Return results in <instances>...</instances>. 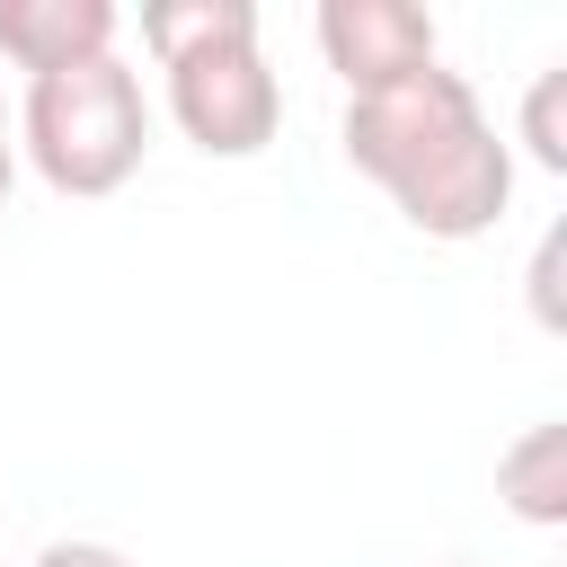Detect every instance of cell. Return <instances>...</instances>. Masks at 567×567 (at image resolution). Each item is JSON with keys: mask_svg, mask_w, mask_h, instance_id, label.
I'll return each instance as SVG.
<instances>
[{"mask_svg": "<svg viewBox=\"0 0 567 567\" xmlns=\"http://www.w3.org/2000/svg\"><path fill=\"white\" fill-rule=\"evenodd\" d=\"M346 159L425 239H478L514 204V151L487 124L478 89L461 71H443V62L346 97Z\"/></svg>", "mask_w": 567, "mask_h": 567, "instance_id": "6da1fadb", "label": "cell"}, {"mask_svg": "<svg viewBox=\"0 0 567 567\" xmlns=\"http://www.w3.org/2000/svg\"><path fill=\"white\" fill-rule=\"evenodd\" d=\"M496 496L523 514V523H567V425H532L523 443H505L496 461Z\"/></svg>", "mask_w": 567, "mask_h": 567, "instance_id": "8992f818", "label": "cell"}, {"mask_svg": "<svg viewBox=\"0 0 567 567\" xmlns=\"http://www.w3.org/2000/svg\"><path fill=\"white\" fill-rule=\"evenodd\" d=\"M9 177H18V142H9V106H0V204H9Z\"/></svg>", "mask_w": 567, "mask_h": 567, "instance_id": "8fae6325", "label": "cell"}, {"mask_svg": "<svg viewBox=\"0 0 567 567\" xmlns=\"http://www.w3.org/2000/svg\"><path fill=\"white\" fill-rule=\"evenodd\" d=\"M310 35H319L328 71L346 80V97L390 89L434 62V9H416V0H319Z\"/></svg>", "mask_w": 567, "mask_h": 567, "instance_id": "277c9868", "label": "cell"}, {"mask_svg": "<svg viewBox=\"0 0 567 567\" xmlns=\"http://www.w3.org/2000/svg\"><path fill=\"white\" fill-rule=\"evenodd\" d=\"M18 151L35 159V177L53 195H115L142 168V151H151V106H142L133 62L97 53V62H71V71L27 80Z\"/></svg>", "mask_w": 567, "mask_h": 567, "instance_id": "7a4b0ae2", "label": "cell"}, {"mask_svg": "<svg viewBox=\"0 0 567 567\" xmlns=\"http://www.w3.org/2000/svg\"><path fill=\"white\" fill-rule=\"evenodd\" d=\"M558 248H567V239L549 230V239H540V257H532V310H540V328H558V319H567V310H558Z\"/></svg>", "mask_w": 567, "mask_h": 567, "instance_id": "9c48e42d", "label": "cell"}, {"mask_svg": "<svg viewBox=\"0 0 567 567\" xmlns=\"http://www.w3.org/2000/svg\"><path fill=\"white\" fill-rule=\"evenodd\" d=\"M452 567H470V558H452Z\"/></svg>", "mask_w": 567, "mask_h": 567, "instance_id": "7c38bea8", "label": "cell"}, {"mask_svg": "<svg viewBox=\"0 0 567 567\" xmlns=\"http://www.w3.org/2000/svg\"><path fill=\"white\" fill-rule=\"evenodd\" d=\"M248 27H257L248 0H151V9H142V44H151L159 62H177V53L213 44V35H248Z\"/></svg>", "mask_w": 567, "mask_h": 567, "instance_id": "52a82bcc", "label": "cell"}, {"mask_svg": "<svg viewBox=\"0 0 567 567\" xmlns=\"http://www.w3.org/2000/svg\"><path fill=\"white\" fill-rule=\"evenodd\" d=\"M567 71H540L532 80V97H523V151L540 159V168H567Z\"/></svg>", "mask_w": 567, "mask_h": 567, "instance_id": "ba28073f", "label": "cell"}, {"mask_svg": "<svg viewBox=\"0 0 567 567\" xmlns=\"http://www.w3.org/2000/svg\"><path fill=\"white\" fill-rule=\"evenodd\" d=\"M35 567H133L124 549H106V540H44L35 549Z\"/></svg>", "mask_w": 567, "mask_h": 567, "instance_id": "30bf717a", "label": "cell"}, {"mask_svg": "<svg viewBox=\"0 0 567 567\" xmlns=\"http://www.w3.org/2000/svg\"><path fill=\"white\" fill-rule=\"evenodd\" d=\"M159 71H168V115L204 159H257L275 142L284 89H275V71L257 53V27L248 35H213V44H195V53L159 62Z\"/></svg>", "mask_w": 567, "mask_h": 567, "instance_id": "3957f363", "label": "cell"}, {"mask_svg": "<svg viewBox=\"0 0 567 567\" xmlns=\"http://www.w3.org/2000/svg\"><path fill=\"white\" fill-rule=\"evenodd\" d=\"M115 27H124L115 0H0V53H9L27 80L115 53Z\"/></svg>", "mask_w": 567, "mask_h": 567, "instance_id": "5b68a950", "label": "cell"}]
</instances>
